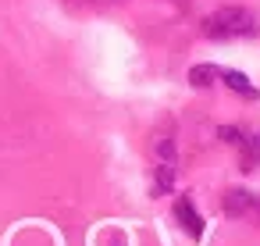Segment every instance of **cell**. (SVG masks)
I'll return each mask as SVG.
<instances>
[{
  "label": "cell",
  "instance_id": "obj_6",
  "mask_svg": "<svg viewBox=\"0 0 260 246\" xmlns=\"http://www.w3.org/2000/svg\"><path fill=\"white\" fill-rule=\"evenodd\" d=\"M214 79H221V68H217V65H196V68L189 72V82H192L196 89L214 86Z\"/></svg>",
  "mask_w": 260,
  "mask_h": 246
},
{
  "label": "cell",
  "instance_id": "obj_4",
  "mask_svg": "<svg viewBox=\"0 0 260 246\" xmlns=\"http://www.w3.org/2000/svg\"><path fill=\"white\" fill-rule=\"evenodd\" d=\"M235 146L242 150V171L260 168V136H242Z\"/></svg>",
  "mask_w": 260,
  "mask_h": 246
},
{
  "label": "cell",
  "instance_id": "obj_3",
  "mask_svg": "<svg viewBox=\"0 0 260 246\" xmlns=\"http://www.w3.org/2000/svg\"><path fill=\"white\" fill-rule=\"evenodd\" d=\"M175 218L182 221V228H185L192 239H200V235H203V218L196 214V207H192V200H189V196H178V200H175Z\"/></svg>",
  "mask_w": 260,
  "mask_h": 246
},
{
  "label": "cell",
  "instance_id": "obj_8",
  "mask_svg": "<svg viewBox=\"0 0 260 246\" xmlns=\"http://www.w3.org/2000/svg\"><path fill=\"white\" fill-rule=\"evenodd\" d=\"M168 4H178V8H189V4H192V0H168Z\"/></svg>",
  "mask_w": 260,
  "mask_h": 246
},
{
  "label": "cell",
  "instance_id": "obj_5",
  "mask_svg": "<svg viewBox=\"0 0 260 246\" xmlns=\"http://www.w3.org/2000/svg\"><path fill=\"white\" fill-rule=\"evenodd\" d=\"M221 79H224V86H228V89L242 93L246 100H256V86H249V79H246L242 72H228V68H221Z\"/></svg>",
  "mask_w": 260,
  "mask_h": 246
},
{
  "label": "cell",
  "instance_id": "obj_2",
  "mask_svg": "<svg viewBox=\"0 0 260 246\" xmlns=\"http://www.w3.org/2000/svg\"><path fill=\"white\" fill-rule=\"evenodd\" d=\"M224 214L228 218H249L260 225V196L249 189H228L224 193Z\"/></svg>",
  "mask_w": 260,
  "mask_h": 246
},
{
  "label": "cell",
  "instance_id": "obj_7",
  "mask_svg": "<svg viewBox=\"0 0 260 246\" xmlns=\"http://www.w3.org/2000/svg\"><path fill=\"white\" fill-rule=\"evenodd\" d=\"M89 4H104V8H111V4H121V0H89Z\"/></svg>",
  "mask_w": 260,
  "mask_h": 246
},
{
  "label": "cell",
  "instance_id": "obj_1",
  "mask_svg": "<svg viewBox=\"0 0 260 246\" xmlns=\"http://www.w3.org/2000/svg\"><path fill=\"white\" fill-rule=\"evenodd\" d=\"M260 33V22L249 8H217L203 18L207 40H249Z\"/></svg>",
  "mask_w": 260,
  "mask_h": 246
}]
</instances>
